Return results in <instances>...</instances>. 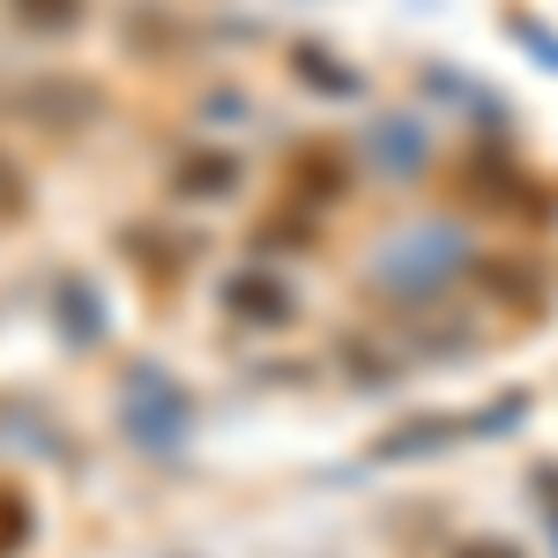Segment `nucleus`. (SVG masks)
<instances>
[{
    "label": "nucleus",
    "mask_w": 558,
    "mask_h": 558,
    "mask_svg": "<svg viewBox=\"0 0 558 558\" xmlns=\"http://www.w3.org/2000/svg\"><path fill=\"white\" fill-rule=\"evenodd\" d=\"M120 432H128L149 462H172L179 447H186V432H194L186 387H179L172 373H157L149 357H134L128 373H120Z\"/></svg>",
    "instance_id": "f257e3e1"
},
{
    "label": "nucleus",
    "mask_w": 558,
    "mask_h": 558,
    "mask_svg": "<svg viewBox=\"0 0 558 558\" xmlns=\"http://www.w3.org/2000/svg\"><path fill=\"white\" fill-rule=\"evenodd\" d=\"M165 186H172L179 202H223L239 186V157L231 149H179L172 165H165Z\"/></svg>",
    "instance_id": "f03ea898"
},
{
    "label": "nucleus",
    "mask_w": 558,
    "mask_h": 558,
    "mask_svg": "<svg viewBox=\"0 0 558 558\" xmlns=\"http://www.w3.org/2000/svg\"><path fill=\"white\" fill-rule=\"evenodd\" d=\"M52 313H60V336H68L75 350L112 336V313H105V299H97L89 276H52Z\"/></svg>",
    "instance_id": "7ed1b4c3"
},
{
    "label": "nucleus",
    "mask_w": 558,
    "mask_h": 558,
    "mask_svg": "<svg viewBox=\"0 0 558 558\" xmlns=\"http://www.w3.org/2000/svg\"><path fill=\"white\" fill-rule=\"evenodd\" d=\"M223 313H231V320H291V291H283L276 276L246 268V276L223 283Z\"/></svg>",
    "instance_id": "20e7f679"
},
{
    "label": "nucleus",
    "mask_w": 558,
    "mask_h": 558,
    "mask_svg": "<svg viewBox=\"0 0 558 558\" xmlns=\"http://www.w3.org/2000/svg\"><path fill=\"white\" fill-rule=\"evenodd\" d=\"M0 8H8L31 38H68V31L89 15V0H0Z\"/></svg>",
    "instance_id": "39448f33"
},
{
    "label": "nucleus",
    "mask_w": 558,
    "mask_h": 558,
    "mask_svg": "<svg viewBox=\"0 0 558 558\" xmlns=\"http://www.w3.org/2000/svg\"><path fill=\"white\" fill-rule=\"evenodd\" d=\"M31 529H38L31 499H23L15 484H0V558H15V551H23V544H31Z\"/></svg>",
    "instance_id": "423d86ee"
},
{
    "label": "nucleus",
    "mask_w": 558,
    "mask_h": 558,
    "mask_svg": "<svg viewBox=\"0 0 558 558\" xmlns=\"http://www.w3.org/2000/svg\"><path fill=\"white\" fill-rule=\"evenodd\" d=\"M373 142H380L387 157V172H417V149H425V142H417V128H402V120H380V128H373Z\"/></svg>",
    "instance_id": "0eeeda50"
},
{
    "label": "nucleus",
    "mask_w": 558,
    "mask_h": 558,
    "mask_svg": "<svg viewBox=\"0 0 558 558\" xmlns=\"http://www.w3.org/2000/svg\"><path fill=\"white\" fill-rule=\"evenodd\" d=\"M31 216V172L0 149V223H23Z\"/></svg>",
    "instance_id": "6e6552de"
}]
</instances>
